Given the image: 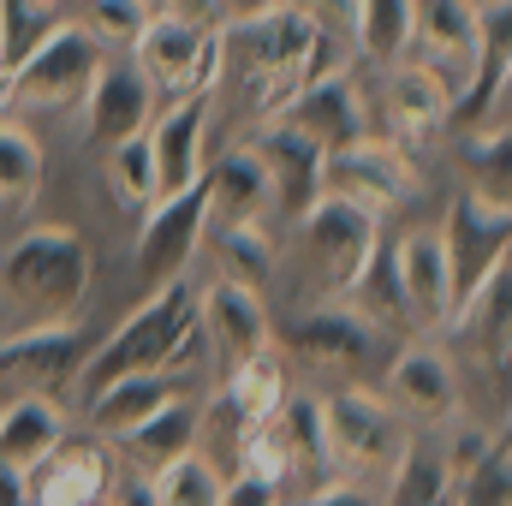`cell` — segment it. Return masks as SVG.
Returning <instances> with one entry per match:
<instances>
[{
  "instance_id": "11",
  "label": "cell",
  "mask_w": 512,
  "mask_h": 506,
  "mask_svg": "<svg viewBox=\"0 0 512 506\" xmlns=\"http://www.w3.org/2000/svg\"><path fill=\"white\" fill-rule=\"evenodd\" d=\"M203 233H209V185L191 179L185 191H167L143 209V233H137V274L149 286L185 280L191 262L203 256Z\"/></svg>"
},
{
  "instance_id": "5",
  "label": "cell",
  "mask_w": 512,
  "mask_h": 506,
  "mask_svg": "<svg viewBox=\"0 0 512 506\" xmlns=\"http://www.w3.org/2000/svg\"><path fill=\"white\" fill-rule=\"evenodd\" d=\"M322 435L340 477H387L411 447V423L382 399V387L364 381L322 399Z\"/></svg>"
},
{
  "instance_id": "37",
  "label": "cell",
  "mask_w": 512,
  "mask_h": 506,
  "mask_svg": "<svg viewBox=\"0 0 512 506\" xmlns=\"http://www.w3.org/2000/svg\"><path fill=\"white\" fill-rule=\"evenodd\" d=\"M84 24L96 30L102 48H126L131 36H137V24H143V0H90Z\"/></svg>"
},
{
  "instance_id": "23",
  "label": "cell",
  "mask_w": 512,
  "mask_h": 506,
  "mask_svg": "<svg viewBox=\"0 0 512 506\" xmlns=\"http://www.w3.org/2000/svg\"><path fill=\"white\" fill-rule=\"evenodd\" d=\"M185 393H197L185 370H143V376H120V381H108V387H96V393L84 399V429H90V435H102V441H120L126 429H137L143 417H155L167 399H185Z\"/></svg>"
},
{
  "instance_id": "43",
  "label": "cell",
  "mask_w": 512,
  "mask_h": 506,
  "mask_svg": "<svg viewBox=\"0 0 512 506\" xmlns=\"http://www.w3.org/2000/svg\"><path fill=\"white\" fill-rule=\"evenodd\" d=\"M18 6H30L36 18H54V12H60V0H18Z\"/></svg>"
},
{
  "instance_id": "6",
  "label": "cell",
  "mask_w": 512,
  "mask_h": 506,
  "mask_svg": "<svg viewBox=\"0 0 512 506\" xmlns=\"http://www.w3.org/2000/svg\"><path fill=\"white\" fill-rule=\"evenodd\" d=\"M280 358H298L304 370H322V376H364L382 358V328L358 316L346 298H316L280 334Z\"/></svg>"
},
{
  "instance_id": "27",
  "label": "cell",
  "mask_w": 512,
  "mask_h": 506,
  "mask_svg": "<svg viewBox=\"0 0 512 506\" xmlns=\"http://www.w3.org/2000/svg\"><path fill=\"white\" fill-rule=\"evenodd\" d=\"M72 423H66V411H60V399L54 393H0V465L6 471H30L60 435H66Z\"/></svg>"
},
{
  "instance_id": "16",
  "label": "cell",
  "mask_w": 512,
  "mask_h": 506,
  "mask_svg": "<svg viewBox=\"0 0 512 506\" xmlns=\"http://www.w3.org/2000/svg\"><path fill=\"white\" fill-rule=\"evenodd\" d=\"M274 126L298 131V137H310L322 155H334V149H346V143H358L364 131H370V114H364V96H358V78L346 72V66H334V72H316L310 84H298L274 114H268ZM262 126V120H256Z\"/></svg>"
},
{
  "instance_id": "4",
  "label": "cell",
  "mask_w": 512,
  "mask_h": 506,
  "mask_svg": "<svg viewBox=\"0 0 512 506\" xmlns=\"http://www.w3.org/2000/svg\"><path fill=\"white\" fill-rule=\"evenodd\" d=\"M108 54L114 48H102L84 18L42 24V36L0 78V114H66V108H78Z\"/></svg>"
},
{
  "instance_id": "31",
  "label": "cell",
  "mask_w": 512,
  "mask_h": 506,
  "mask_svg": "<svg viewBox=\"0 0 512 506\" xmlns=\"http://www.w3.org/2000/svg\"><path fill=\"white\" fill-rule=\"evenodd\" d=\"M358 316H370L382 334H393V322H405V292H399V268H393V245L376 239V251L364 256V268L352 274V286L340 292Z\"/></svg>"
},
{
  "instance_id": "22",
  "label": "cell",
  "mask_w": 512,
  "mask_h": 506,
  "mask_svg": "<svg viewBox=\"0 0 512 506\" xmlns=\"http://www.w3.org/2000/svg\"><path fill=\"white\" fill-rule=\"evenodd\" d=\"M256 155H262V167H268V179H274V227H292L316 197H322V149L310 143V137H298V131L274 126V120H262L256 126Z\"/></svg>"
},
{
  "instance_id": "32",
  "label": "cell",
  "mask_w": 512,
  "mask_h": 506,
  "mask_svg": "<svg viewBox=\"0 0 512 506\" xmlns=\"http://www.w3.org/2000/svg\"><path fill=\"white\" fill-rule=\"evenodd\" d=\"M42 191V143L18 126V114H0V209L24 215Z\"/></svg>"
},
{
  "instance_id": "35",
  "label": "cell",
  "mask_w": 512,
  "mask_h": 506,
  "mask_svg": "<svg viewBox=\"0 0 512 506\" xmlns=\"http://www.w3.org/2000/svg\"><path fill=\"white\" fill-rule=\"evenodd\" d=\"M102 173H108V185H114V197L126 203V209H149L155 203V161H149V137L137 131V137H120L114 149H102Z\"/></svg>"
},
{
  "instance_id": "40",
  "label": "cell",
  "mask_w": 512,
  "mask_h": 506,
  "mask_svg": "<svg viewBox=\"0 0 512 506\" xmlns=\"http://www.w3.org/2000/svg\"><path fill=\"white\" fill-rule=\"evenodd\" d=\"M280 506H382V501H370V495L346 477V483H328V489H316V495H304V501H280Z\"/></svg>"
},
{
  "instance_id": "33",
  "label": "cell",
  "mask_w": 512,
  "mask_h": 506,
  "mask_svg": "<svg viewBox=\"0 0 512 506\" xmlns=\"http://www.w3.org/2000/svg\"><path fill=\"white\" fill-rule=\"evenodd\" d=\"M382 506H453L447 471H441V453L411 441V447H405V459L387 471V501Z\"/></svg>"
},
{
  "instance_id": "19",
  "label": "cell",
  "mask_w": 512,
  "mask_h": 506,
  "mask_svg": "<svg viewBox=\"0 0 512 506\" xmlns=\"http://www.w3.org/2000/svg\"><path fill=\"white\" fill-rule=\"evenodd\" d=\"M78 108H84V137H90V149L102 155V149H114L120 137H137V131L149 126L155 90H149V78L131 66V54H108Z\"/></svg>"
},
{
  "instance_id": "18",
  "label": "cell",
  "mask_w": 512,
  "mask_h": 506,
  "mask_svg": "<svg viewBox=\"0 0 512 506\" xmlns=\"http://www.w3.org/2000/svg\"><path fill=\"white\" fill-rule=\"evenodd\" d=\"M411 60H423L453 96L471 84L483 60V30H477V0H417L411 24Z\"/></svg>"
},
{
  "instance_id": "39",
  "label": "cell",
  "mask_w": 512,
  "mask_h": 506,
  "mask_svg": "<svg viewBox=\"0 0 512 506\" xmlns=\"http://www.w3.org/2000/svg\"><path fill=\"white\" fill-rule=\"evenodd\" d=\"M221 506H280V489L268 477H227L221 483Z\"/></svg>"
},
{
  "instance_id": "8",
  "label": "cell",
  "mask_w": 512,
  "mask_h": 506,
  "mask_svg": "<svg viewBox=\"0 0 512 506\" xmlns=\"http://www.w3.org/2000/svg\"><path fill=\"white\" fill-rule=\"evenodd\" d=\"M126 54L131 66L149 78L155 96L215 90V78H221V30H203V24H173V18H149L143 12Z\"/></svg>"
},
{
  "instance_id": "3",
  "label": "cell",
  "mask_w": 512,
  "mask_h": 506,
  "mask_svg": "<svg viewBox=\"0 0 512 506\" xmlns=\"http://www.w3.org/2000/svg\"><path fill=\"white\" fill-rule=\"evenodd\" d=\"M197 352H203V334H197V286L191 280H167V286H149V298L131 310L108 340H96V352L78 370V387L90 399L96 387H108V381H120V376L197 370Z\"/></svg>"
},
{
  "instance_id": "20",
  "label": "cell",
  "mask_w": 512,
  "mask_h": 506,
  "mask_svg": "<svg viewBox=\"0 0 512 506\" xmlns=\"http://www.w3.org/2000/svg\"><path fill=\"white\" fill-rule=\"evenodd\" d=\"M393 268H399V292H405V322L417 334H441L459 292H453V268H447V245L435 227H417L393 245Z\"/></svg>"
},
{
  "instance_id": "7",
  "label": "cell",
  "mask_w": 512,
  "mask_h": 506,
  "mask_svg": "<svg viewBox=\"0 0 512 506\" xmlns=\"http://www.w3.org/2000/svg\"><path fill=\"white\" fill-rule=\"evenodd\" d=\"M292 227H298V256L316 274V298H340L352 286V274L364 268V256L376 251V239H382V221L370 209H358L346 197H328V191Z\"/></svg>"
},
{
  "instance_id": "34",
  "label": "cell",
  "mask_w": 512,
  "mask_h": 506,
  "mask_svg": "<svg viewBox=\"0 0 512 506\" xmlns=\"http://www.w3.org/2000/svg\"><path fill=\"white\" fill-rule=\"evenodd\" d=\"M453 506H512V441H507V429H495L489 447L465 465V477L453 483Z\"/></svg>"
},
{
  "instance_id": "24",
  "label": "cell",
  "mask_w": 512,
  "mask_h": 506,
  "mask_svg": "<svg viewBox=\"0 0 512 506\" xmlns=\"http://www.w3.org/2000/svg\"><path fill=\"white\" fill-rule=\"evenodd\" d=\"M382 108H387V137L393 143H429L447 131L453 90L423 66V60H399L382 78Z\"/></svg>"
},
{
  "instance_id": "36",
  "label": "cell",
  "mask_w": 512,
  "mask_h": 506,
  "mask_svg": "<svg viewBox=\"0 0 512 506\" xmlns=\"http://www.w3.org/2000/svg\"><path fill=\"white\" fill-rule=\"evenodd\" d=\"M155 483V501L161 506H221V471L203 459V453H185V459H173L161 477H149Z\"/></svg>"
},
{
  "instance_id": "15",
  "label": "cell",
  "mask_w": 512,
  "mask_h": 506,
  "mask_svg": "<svg viewBox=\"0 0 512 506\" xmlns=\"http://www.w3.org/2000/svg\"><path fill=\"white\" fill-rule=\"evenodd\" d=\"M96 352V334L72 316V322H54V328H18L0 340V387L12 381L18 393H60V387H78L84 358Z\"/></svg>"
},
{
  "instance_id": "10",
  "label": "cell",
  "mask_w": 512,
  "mask_h": 506,
  "mask_svg": "<svg viewBox=\"0 0 512 506\" xmlns=\"http://www.w3.org/2000/svg\"><path fill=\"white\" fill-rule=\"evenodd\" d=\"M120 477L114 441L90 429H66L30 471H24V506H102Z\"/></svg>"
},
{
  "instance_id": "12",
  "label": "cell",
  "mask_w": 512,
  "mask_h": 506,
  "mask_svg": "<svg viewBox=\"0 0 512 506\" xmlns=\"http://www.w3.org/2000/svg\"><path fill=\"white\" fill-rule=\"evenodd\" d=\"M447 245V268H453V292H471L495 262L512 251V203L495 185H465L447 209V227H435Z\"/></svg>"
},
{
  "instance_id": "41",
  "label": "cell",
  "mask_w": 512,
  "mask_h": 506,
  "mask_svg": "<svg viewBox=\"0 0 512 506\" xmlns=\"http://www.w3.org/2000/svg\"><path fill=\"white\" fill-rule=\"evenodd\" d=\"M102 506H161V501H155V483H149V477H131V471H120Z\"/></svg>"
},
{
  "instance_id": "14",
  "label": "cell",
  "mask_w": 512,
  "mask_h": 506,
  "mask_svg": "<svg viewBox=\"0 0 512 506\" xmlns=\"http://www.w3.org/2000/svg\"><path fill=\"white\" fill-rule=\"evenodd\" d=\"M382 399L417 429H447L459 417V364L435 340H411L382 364Z\"/></svg>"
},
{
  "instance_id": "28",
  "label": "cell",
  "mask_w": 512,
  "mask_h": 506,
  "mask_svg": "<svg viewBox=\"0 0 512 506\" xmlns=\"http://www.w3.org/2000/svg\"><path fill=\"white\" fill-rule=\"evenodd\" d=\"M203 251L215 256V280H233V286H251V292H262L280 274V239H274L268 221L209 227L203 233Z\"/></svg>"
},
{
  "instance_id": "17",
  "label": "cell",
  "mask_w": 512,
  "mask_h": 506,
  "mask_svg": "<svg viewBox=\"0 0 512 506\" xmlns=\"http://www.w3.org/2000/svg\"><path fill=\"white\" fill-rule=\"evenodd\" d=\"M209 126H215V90H191V96H167L161 114H149V161H155V197L185 191L191 179H203L209 167Z\"/></svg>"
},
{
  "instance_id": "2",
  "label": "cell",
  "mask_w": 512,
  "mask_h": 506,
  "mask_svg": "<svg viewBox=\"0 0 512 506\" xmlns=\"http://www.w3.org/2000/svg\"><path fill=\"white\" fill-rule=\"evenodd\" d=\"M96 286V251L78 227L66 221H42L30 233L12 239V251L0 256V316L6 334L18 328H54L84 316Z\"/></svg>"
},
{
  "instance_id": "30",
  "label": "cell",
  "mask_w": 512,
  "mask_h": 506,
  "mask_svg": "<svg viewBox=\"0 0 512 506\" xmlns=\"http://www.w3.org/2000/svg\"><path fill=\"white\" fill-rule=\"evenodd\" d=\"M215 387H221V393H227V399H233V405L251 417L256 429H262V423H268V417L286 405V393H292V376H286V358L268 346V352L245 358L239 370H227V376L215 381Z\"/></svg>"
},
{
  "instance_id": "29",
  "label": "cell",
  "mask_w": 512,
  "mask_h": 506,
  "mask_svg": "<svg viewBox=\"0 0 512 506\" xmlns=\"http://www.w3.org/2000/svg\"><path fill=\"white\" fill-rule=\"evenodd\" d=\"M411 24H417V0H358L352 12V42L370 66H399L411 60Z\"/></svg>"
},
{
  "instance_id": "25",
  "label": "cell",
  "mask_w": 512,
  "mask_h": 506,
  "mask_svg": "<svg viewBox=\"0 0 512 506\" xmlns=\"http://www.w3.org/2000/svg\"><path fill=\"white\" fill-rule=\"evenodd\" d=\"M203 185H209V227H233V221H268L274 215V179L256 155V143H233L221 161L203 167ZM274 227V221H268Z\"/></svg>"
},
{
  "instance_id": "13",
  "label": "cell",
  "mask_w": 512,
  "mask_h": 506,
  "mask_svg": "<svg viewBox=\"0 0 512 506\" xmlns=\"http://www.w3.org/2000/svg\"><path fill=\"white\" fill-rule=\"evenodd\" d=\"M197 334H203L209 370L221 381L227 370H239L245 358L274 346V316H268L262 292L233 286V280H209V286H197Z\"/></svg>"
},
{
  "instance_id": "42",
  "label": "cell",
  "mask_w": 512,
  "mask_h": 506,
  "mask_svg": "<svg viewBox=\"0 0 512 506\" xmlns=\"http://www.w3.org/2000/svg\"><path fill=\"white\" fill-rule=\"evenodd\" d=\"M221 6V24H239V18H256V12H268L274 0H215Z\"/></svg>"
},
{
  "instance_id": "38",
  "label": "cell",
  "mask_w": 512,
  "mask_h": 506,
  "mask_svg": "<svg viewBox=\"0 0 512 506\" xmlns=\"http://www.w3.org/2000/svg\"><path fill=\"white\" fill-rule=\"evenodd\" d=\"M149 18H173V24H203V30H221V6L215 0H143Z\"/></svg>"
},
{
  "instance_id": "26",
  "label": "cell",
  "mask_w": 512,
  "mask_h": 506,
  "mask_svg": "<svg viewBox=\"0 0 512 506\" xmlns=\"http://www.w3.org/2000/svg\"><path fill=\"white\" fill-rule=\"evenodd\" d=\"M114 453H120V471H131V477H161L173 459L197 453V393L167 399L155 417H143L137 429L114 441Z\"/></svg>"
},
{
  "instance_id": "9",
  "label": "cell",
  "mask_w": 512,
  "mask_h": 506,
  "mask_svg": "<svg viewBox=\"0 0 512 506\" xmlns=\"http://www.w3.org/2000/svg\"><path fill=\"white\" fill-rule=\"evenodd\" d=\"M322 191H328V197H346V203H358V209H370V215L382 221L399 203L417 197V167H411L405 143L364 131L358 143L322 155Z\"/></svg>"
},
{
  "instance_id": "21",
  "label": "cell",
  "mask_w": 512,
  "mask_h": 506,
  "mask_svg": "<svg viewBox=\"0 0 512 506\" xmlns=\"http://www.w3.org/2000/svg\"><path fill=\"white\" fill-rule=\"evenodd\" d=\"M441 334L465 340L477 364H489L495 376H507V352H512V268L507 262H495L471 292H459V304H453V316H447Z\"/></svg>"
},
{
  "instance_id": "1",
  "label": "cell",
  "mask_w": 512,
  "mask_h": 506,
  "mask_svg": "<svg viewBox=\"0 0 512 506\" xmlns=\"http://www.w3.org/2000/svg\"><path fill=\"white\" fill-rule=\"evenodd\" d=\"M346 66V48H334L304 6H286L274 0L268 12L256 18H239V24H221V84L245 90L251 102V120H268L298 84H310L316 72H334Z\"/></svg>"
}]
</instances>
